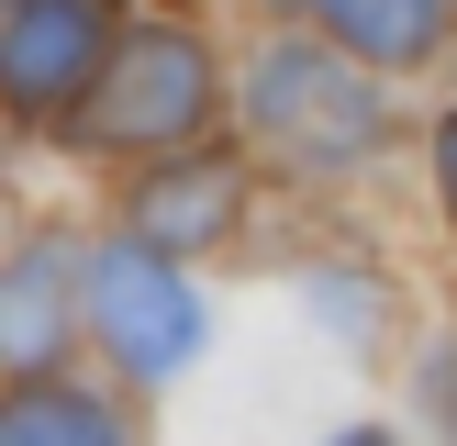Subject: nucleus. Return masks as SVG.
Returning <instances> with one entry per match:
<instances>
[{"mask_svg": "<svg viewBox=\"0 0 457 446\" xmlns=\"http://www.w3.org/2000/svg\"><path fill=\"white\" fill-rule=\"evenodd\" d=\"M324 34L357 45L369 67H424L457 34V0H324Z\"/></svg>", "mask_w": 457, "mask_h": 446, "instance_id": "0eeeda50", "label": "nucleus"}, {"mask_svg": "<svg viewBox=\"0 0 457 446\" xmlns=\"http://www.w3.org/2000/svg\"><path fill=\"white\" fill-rule=\"evenodd\" d=\"M123 45V0H0V101L67 123Z\"/></svg>", "mask_w": 457, "mask_h": 446, "instance_id": "20e7f679", "label": "nucleus"}, {"mask_svg": "<svg viewBox=\"0 0 457 446\" xmlns=\"http://www.w3.org/2000/svg\"><path fill=\"white\" fill-rule=\"evenodd\" d=\"M436 201H446V223H457V112L436 123Z\"/></svg>", "mask_w": 457, "mask_h": 446, "instance_id": "9d476101", "label": "nucleus"}, {"mask_svg": "<svg viewBox=\"0 0 457 446\" xmlns=\"http://www.w3.org/2000/svg\"><path fill=\"white\" fill-rule=\"evenodd\" d=\"M89 324H101L123 379H179L201 357V334H212V312H201V290L179 279V257L156 235H123L89 257Z\"/></svg>", "mask_w": 457, "mask_h": 446, "instance_id": "7ed1b4c3", "label": "nucleus"}, {"mask_svg": "<svg viewBox=\"0 0 457 446\" xmlns=\"http://www.w3.org/2000/svg\"><path fill=\"white\" fill-rule=\"evenodd\" d=\"M201 123H212V56H201V34H179V22L123 34L112 67L89 78V101L67 112V134L101 145V156H168V145H190Z\"/></svg>", "mask_w": 457, "mask_h": 446, "instance_id": "f03ea898", "label": "nucleus"}, {"mask_svg": "<svg viewBox=\"0 0 457 446\" xmlns=\"http://www.w3.org/2000/svg\"><path fill=\"white\" fill-rule=\"evenodd\" d=\"M302 312H312V324H335V334H357V346L391 334V290L357 279V268H312V279H302Z\"/></svg>", "mask_w": 457, "mask_h": 446, "instance_id": "1a4fd4ad", "label": "nucleus"}, {"mask_svg": "<svg viewBox=\"0 0 457 446\" xmlns=\"http://www.w3.org/2000/svg\"><path fill=\"white\" fill-rule=\"evenodd\" d=\"M0 435H79V446H112L123 413L89 401V391H67V379H12V391H0Z\"/></svg>", "mask_w": 457, "mask_h": 446, "instance_id": "6e6552de", "label": "nucleus"}, {"mask_svg": "<svg viewBox=\"0 0 457 446\" xmlns=\"http://www.w3.org/2000/svg\"><path fill=\"white\" fill-rule=\"evenodd\" d=\"M245 223V168L235 156H168L134 178V235H156L168 257H212Z\"/></svg>", "mask_w": 457, "mask_h": 446, "instance_id": "423d86ee", "label": "nucleus"}, {"mask_svg": "<svg viewBox=\"0 0 457 446\" xmlns=\"http://www.w3.org/2000/svg\"><path fill=\"white\" fill-rule=\"evenodd\" d=\"M245 123H257V145L279 156V168L302 178H346L379 156V134H391V101H379L369 56L357 45H312V34H279L257 45V67H245Z\"/></svg>", "mask_w": 457, "mask_h": 446, "instance_id": "f257e3e1", "label": "nucleus"}, {"mask_svg": "<svg viewBox=\"0 0 457 446\" xmlns=\"http://www.w3.org/2000/svg\"><path fill=\"white\" fill-rule=\"evenodd\" d=\"M79 290H89V268L67 257L56 235H34V245L0 257V379H56V368H67Z\"/></svg>", "mask_w": 457, "mask_h": 446, "instance_id": "39448f33", "label": "nucleus"}]
</instances>
